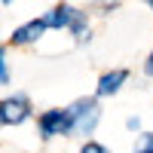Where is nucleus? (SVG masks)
Returning a JSON list of instances; mask_svg holds the SVG:
<instances>
[{
    "mask_svg": "<svg viewBox=\"0 0 153 153\" xmlns=\"http://www.w3.org/2000/svg\"><path fill=\"white\" fill-rule=\"evenodd\" d=\"M135 153H153V135H141V138H138Z\"/></svg>",
    "mask_w": 153,
    "mask_h": 153,
    "instance_id": "nucleus-7",
    "label": "nucleus"
},
{
    "mask_svg": "<svg viewBox=\"0 0 153 153\" xmlns=\"http://www.w3.org/2000/svg\"><path fill=\"white\" fill-rule=\"evenodd\" d=\"M68 132H74L68 110H46L40 117V135L43 138H55V135H68Z\"/></svg>",
    "mask_w": 153,
    "mask_h": 153,
    "instance_id": "nucleus-2",
    "label": "nucleus"
},
{
    "mask_svg": "<svg viewBox=\"0 0 153 153\" xmlns=\"http://www.w3.org/2000/svg\"><path fill=\"white\" fill-rule=\"evenodd\" d=\"M68 113H71V123H74V132L76 135H92L95 123H98V104L92 98L76 101L74 107H68Z\"/></svg>",
    "mask_w": 153,
    "mask_h": 153,
    "instance_id": "nucleus-1",
    "label": "nucleus"
},
{
    "mask_svg": "<svg viewBox=\"0 0 153 153\" xmlns=\"http://www.w3.org/2000/svg\"><path fill=\"white\" fill-rule=\"evenodd\" d=\"M74 19H76V9H71V6H55V9L43 19V25H46V28H71Z\"/></svg>",
    "mask_w": 153,
    "mask_h": 153,
    "instance_id": "nucleus-4",
    "label": "nucleus"
},
{
    "mask_svg": "<svg viewBox=\"0 0 153 153\" xmlns=\"http://www.w3.org/2000/svg\"><path fill=\"white\" fill-rule=\"evenodd\" d=\"M0 76H3V83H9V68H6V58L0 61Z\"/></svg>",
    "mask_w": 153,
    "mask_h": 153,
    "instance_id": "nucleus-9",
    "label": "nucleus"
},
{
    "mask_svg": "<svg viewBox=\"0 0 153 153\" xmlns=\"http://www.w3.org/2000/svg\"><path fill=\"white\" fill-rule=\"evenodd\" d=\"M147 74L153 76V52H150V58H147Z\"/></svg>",
    "mask_w": 153,
    "mask_h": 153,
    "instance_id": "nucleus-10",
    "label": "nucleus"
},
{
    "mask_svg": "<svg viewBox=\"0 0 153 153\" xmlns=\"http://www.w3.org/2000/svg\"><path fill=\"white\" fill-rule=\"evenodd\" d=\"M150 6H153V3H150Z\"/></svg>",
    "mask_w": 153,
    "mask_h": 153,
    "instance_id": "nucleus-11",
    "label": "nucleus"
},
{
    "mask_svg": "<svg viewBox=\"0 0 153 153\" xmlns=\"http://www.w3.org/2000/svg\"><path fill=\"white\" fill-rule=\"evenodd\" d=\"M43 28H46V25H43V19L40 22H28V25H22V28L19 31H12V43H31V40H37V37H40L43 34Z\"/></svg>",
    "mask_w": 153,
    "mask_h": 153,
    "instance_id": "nucleus-6",
    "label": "nucleus"
},
{
    "mask_svg": "<svg viewBox=\"0 0 153 153\" xmlns=\"http://www.w3.org/2000/svg\"><path fill=\"white\" fill-rule=\"evenodd\" d=\"M126 76H129L126 71H110V74H104V76L98 80V95L107 98V95H113V92H120V86L126 83Z\"/></svg>",
    "mask_w": 153,
    "mask_h": 153,
    "instance_id": "nucleus-5",
    "label": "nucleus"
},
{
    "mask_svg": "<svg viewBox=\"0 0 153 153\" xmlns=\"http://www.w3.org/2000/svg\"><path fill=\"white\" fill-rule=\"evenodd\" d=\"M28 113H31L28 98L25 95H12V98H6L3 104H0V123L3 126H19V123L28 120Z\"/></svg>",
    "mask_w": 153,
    "mask_h": 153,
    "instance_id": "nucleus-3",
    "label": "nucleus"
},
{
    "mask_svg": "<svg viewBox=\"0 0 153 153\" xmlns=\"http://www.w3.org/2000/svg\"><path fill=\"white\" fill-rule=\"evenodd\" d=\"M80 153H107V150H104V147H101V144H95V141H86Z\"/></svg>",
    "mask_w": 153,
    "mask_h": 153,
    "instance_id": "nucleus-8",
    "label": "nucleus"
}]
</instances>
